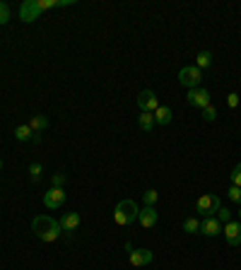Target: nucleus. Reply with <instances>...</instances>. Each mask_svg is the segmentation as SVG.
<instances>
[{"label":"nucleus","instance_id":"nucleus-27","mask_svg":"<svg viewBox=\"0 0 241 270\" xmlns=\"http://www.w3.org/2000/svg\"><path fill=\"white\" fill-rule=\"evenodd\" d=\"M232 186H239L241 188V162L234 167V171H232Z\"/></svg>","mask_w":241,"mask_h":270},{"label":"nucleus","instance_id":"nucleus-17","mask_svg":"<svg viewBox=\"0 0 241 270\" xmlns=\"http://www.w3.org/2000/svg\"><path fill=\"white\" fill-rule=\"evenodd\" d=\"M138 126L142 128L145 133H152V128H155V113H147V111H142L138 116Z\"/></svg>","mask_w":241,"mask_h":270},{"label":"nucleus","instance_id":"nucleus-20","mask_svg":"<svg viewBox=\"0 0 241 270\" xmlns=\"http://www.w3.org/2000/svg\"><path fill=\"white\" fill-rule=\"evenodd\" d=\"M41 174H44V164H41V162L29 164V178H32V181H41Z\"/></svg>","mask_w":241,"mask_h":270},{"label":"nucleus","instance_id":"nucleus-8","mask_svg":"<svg viewBox=\"0 0 241 270\" xmlns=\"http://www.w3.org/2000/svg\"><path fill=\"white\" fill-rule=\"evenodd\" d=\"M152 251L149 249H133V251L128 253V261L130 265H135V268H142V265H149L152 263Z\"/></svg>","mask_w":241,"mask_h":270},{"label":"nucleus","instance_id":"nucleus-4","mask_svg":"<svg viewBox=\"0 0 241 270\" xmlns=\"http://www.w3.org/2000/svg\"><path fill=\"white\" fill-rule=\"evenodd\" d=\"M220 207H222V200H220V196H215V193H205V196H200L195 200V210H198V215L203 220L205 217H215Z\"/></svg>","mask_w":241,"mask_h":270},{"label":"nucleus","instance_id":"nucleus-9","mask_svg":"<svg viewBox=\"0 0 241 270\" xmlns=\"http://www.w3.org/2000/svg\"><path fill=\"white\" fill-rule=\"evenodd\" d=\"M224 239H227V244L229 246H239L241 244V222H236V220H232V222H227L224 224Z\"/></svg>","mask_w":241,"mask_h":270},{"label":"nucleus","instance_id":"nucleus-25","mask_svg":"<svg viewBox=\"0 0 241 270\" xmlns=\"http://www.w3.org/2000/svg\"><path fill=\"white\" fill-rule=\"evenodd\" d=\"M227 193H229V200H232V203L241 205V188L239 186H232L229 191H227Z\"/></svg>","mask_w":241,"mask_h":270},{"label":"nucleus","instance_id":"nucleus-19","mask_svg":"<svg viewBox=\"0 0 241 270\" xmlns=\"http://www.w3.org/2000/svg\"><path fill=\"white\" fill-rule=\"evenodd\" d=\"M184 232L186 234H198L200 232V220H198V217H188L184 222Z\"/></svg>","mask_w":241,"mask_h":270},{"label":"nucleus","instance_id":"nucleus-26","mask_svg":"<svg viewBox=\"0 0 241 270\" xmlns=\"http://www.w3.org/2000/svg\"><path fill=\"white\" fill-rule=\"evenodd\" d=\"M10 22V8L5 3H0V24H8Z\"/></svg>","mask_w":241,"mask_h":270},{"label":"nucleus","instance_id":"nucleus-5","mask_svg":"<svg viewBox=\"0 0 241 270\" xmlns=\"http://www.w3.org/2000/svg\"><path fill=\"white\" fill-rule=\"evenodd\" d=\"M200 80H203V70L195 66H186L181 68V73H178V82L188 87V89H193V87H200Z\"/></svg>","mask_w":241,"mask_h":270},{"label":"nucleus","instance_id":"nucleus-22","mask_svg":"<svg viewBox=\"0 0 241 270\" xmlns=\"http://www.w3.org/2000/svg\"><path fill=\"white\" fill-rule=\"evenodd\" d=\"M215 217H217V220H220V222H222V224L232 222V210H229V207H220V210H217V215H215Z\"/></svg>","mask_w":241,"mask_h":270},{"label":"nucleus","instance_id":"nucleus-29","mask_svg":"<svg viewBox=\"0 0 241 270\" xmlns=\"http://www.w3.org/2000/svg\"><path fill=\"white\" fill-rule=\"evenodd\" d=\"M0 171H3V159H0Z\"/></svg>","mask_w":241,"mask_h":270},{"label":"nucleus","instance_id":"nucleus-18","mask_svg":"<svg viewBox=\"0 0 241 270\" xmlns=\"http://www.w3.org/2000/svg\"><path fill=\"white\" fill-rule=\"evenodd\" d=\"M213 66V53L210 51H200L198 53V61H195V68H200V70H205V68Z\"/></svg>","mask_w":241,"mask_h":270},{"label":"nucleus","instance_id":"nucleus-24","mask_svg":"<svg viewBox=\"0 0 241 270\" xmlns=\"http://www.w3.org/2000/svg\"><path fill=\"white\" fill-rule=\"evenodd\" d=\"M203 118H205V121H210V123H213L215 118H217V109H215L213 104H210V106H205V109H203Z\"/></svg>","mask_w":241,"mask_h":270},{"label":"nucleus","instance_id":"nucleus-1","mask_svg":"<svg viewBox=\"0 0 241 270\" xmlns=\"http://www.w3.org/2000/svg\"><path fill=\"white\" fill-rule=\"evenodd\" d=\"M61 5H73V0H24L19 5V19L32 24L34 19L41 17V12L51 8H61Z\"/></svg>","mask_w":241,"mask_h":270},{"label":"nucleus","instance_id":"nucleus-12","mask_svg":"<svg viewBox=\"0 0 241 270\" xmlns=\"http://www.w3.org/2000/svg\"><path fill=\"white\" fill-rule=\"evenodd\" d=\"M222 229L224 224L217 217H205L200 222V234H205V236H217V234H222Z\"/></svg>","mask_w":241,"mask_h":270},{"label":"nucleus","instance_id":"nucleus-14","mask_svg":"<svg viewBox=\"0 0 241 270\" xmlns=\"http://www.w3.org/2000/svg\"><path fill=\"white\" fill-rule=\"evenodd\" d=\"M29 128L34 131V135H41V133L48 128V118H46V116H41V113H37V116H32V121H29Z\"/></svg>","mask_w":241,"mask_h":270},{"label":"nucleus","instance_id":"nucleus-3","mask_svg":"<svg viewBox=\"0 0 241 270\" xmlns=\"http://www.w3.org/2000/svg\"><path fill=\"white\" fill-rule=\"evenodd\" d=\"M138 215H140V207L135 205V200H120V203L113 207V220H116V224H120V227H128V224L138 222Z\"/></svg>","mask_w":241,"mask_h":270},{"label":"nucleus","instance_id":"nucleus-11","mask_svg":"<svg viewBox=\"0 0 241 270\" xmlns=\"http://www.w3.org/2000/svg\"><path fill=\"white\" fill-rule=\"evenodd\" d=\"M138 220H140V224L145 227V229H152L155 224H157V220H159V213H157V207L155 205H145L142 210H140V215H138Z\"/></svg>","mask_w":241,"mask_h":270},{"label":"nucleus","instance_id":"nucleus-30","mask_svg":"<svg viewBox=\"0 0 241 270\" xmlns=\"http://www.w3.org/2000/svg\"><path fill=\"white\" fill-rule=\"evenodd\" d=\"M239 220H241V207H239Z\"/></svg>","mask_w":241,"mask_h":270},{"label":"nucleus","instance_id":"nucleus-7","mask_svg":"<svg viewBox=\"0 0 241 270\" xmlns=\"http://www.w3.org/2000/svg\"><path fill=\"white\" fill-rule=\"evenodd\" d=\"M157 106H159L157 94L152 92V89H142V92L138 94V109H140V113H142V111L155 113V111H157Z\"/></svg>","mask_w":241,"mask_h":270},{"label":"nucleus","instance_id":"nucleus-21","mask_svg":"<svg viewBox=\"0 0 241 270\" xmlns=\"http://www.w3.org/2000/svg\"><path fill=\"white\" fill-rule=\"evenodd\" d=\"M142 200H145V205H155L159 200V193L155 191V188H149V191H145V193H142Z\"/></svg>","mask_w":241,"mask_h":270},{"label":"nucleus","instance_id":"nucleus-10","mask_svg":"<svg viewBox=\"0 0 241 270\" xmlns=\"http://www.w3.org/2000/svg\"><path fill=\"white\" fill-rule=\"evenodd\" d=\"M63 203H65L63 188H51L48 193H44V205H46L48 210H58V207H63Z\"/></svg>","mask_w":241,"mask_h":270},{"label":"nucleus","instance_id":"nucleus-16","mask_svg":"<svg viewBox=\"0 0 241 270\" xmlns=\"http://www.w3.org/2000/svg\"><path fill=\"white\" fill-rule=\"evenodd\" d=\"M171 109L169 106H157V111H155V123H159V126H169L171 123Z\"/></svg>","mask_w":241,"mask_h":270},{"label":"nucleus","instance_id":"nucleus-13","mask_svg":"<svg viewBox=\"0 0 241 270\" xmlns=\"http://www.w3.org/2000/svg\"><path fill=\"white\" fill-rule=\"evenodd\" d=\"M80 222H82V220H80L77 213H68L61 217V229H63V232H75V229L80 227Z\"/></svg>","mask_w":241,"mask_h":270},{"label":"nucleus","instance_id":"nucleus-6","mask_svg":"<svg viewBox=\"0 0 241 270\" xmlns=\"http://www.w3.org/2000/svg\"><path fill=\"white\" fill-rule=\"evenodd\" d=\"M186 99H188V104H191V106L200 109V111H203L205 106H210V92H207L205 87H193V89H188Z\"/></svg>","mask_w":241,"mask_h":270},{"label":"nucleus","instance_id":"nucleus-28","mask_svg":"<svg viewBox=\"0 0 241 270\" xmlns=\"http://www.w3.org/2000/svg\"><path fill=\"white\" fill-rule=\"evenodd\" d=\"M227 106H229V109H236V106H239V94L236 92L227 94Z\"/></svg>","mask_w":241,"mask_h":270},{"label":"nucleus","instance_id":"nucleus-2","mask_svg":"<svg viewBox=\"0 0 241 270\" xmlns=\"http://www.w3.org/2000/svg\"><path fill=\"white\" fill-rule=\"evenodd\" d=\"M32 232L37 234L39 239L44 244H51L56 242L58 236H61V222H56L53 217H48V215H39V217H34V222H32Z\"/></svg>","mask_w":241,"mask_h":270},{"label":"nucleus","instance_id":"nucleus-15","mask_svg":"<svg viewBox=\"0 0 241 270\" xmlns=\"http://www.w3.org/2000/svg\"><path fill=\"white\" fill-rule=\"evenodd\" d=\"M15 138H17L19 142H34V131L29 128V123H22V126L15 128Z\"/></svg>","mask_w":241,"mask_h":270},{"label":"nucleus","instance_id":"nucleus-23","mask_svg":"<svg viewBox=\"0 0 241 270\" xmlns=\"http://www.w3.org/2000/svg\"><path fill=\"white\" fill-rule=\"evenodd\" d=\"M65 181H68V176H65L63 171H61V174H53V178H51V188H63Z\"/></svg>","mask_w":241,"mask_h":270}]
</instances>
